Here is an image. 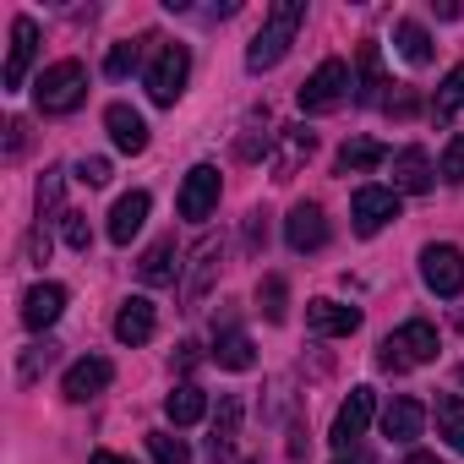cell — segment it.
Returning a JSON list of instances; mask_svg holds the SVG:
<instances>
[{
    "mask_svg": "<svg viewBox=\"0 0 464 464\" xmlns=\"http://www.w3.org/2000/svg\"><path fill=\"white\" fill-rule=\"evenodd\" d=\"M236 437H241V399L236 393H218V410H213V459H224L229 448H236Z\"/></svg>",
    "mask_w": 464,
    "mask_h": 464,
    "instance_id": "obj_21",
    "label": "cell"
},
{
    "mask_svg": "<svg viewBox=\"0 0 464 464\" xmlns=\"http://www.w3.org/2000/svg\"><path fill=\"white\" fill-rule=\"evenodd\" d=\"M61 312H66V290H61V285H34V290L23 295V323L39 328V334H44Z\"/></svg>",
    "mask_w": 464,
    "mask_h": 464,
    "instance_id": "obj_18",
    "label": "cell"
},
{
    "mask_svg": "<svg viewBox=\"0 0 464 464\" xmlns=\"http://www.w3.org/2000/svg\"><path fill=\"white\" fill-rule=\"evenodd\" d=\"M268 148H274V137H268V131H257V126H252V131L236 142V153H241V159H263Z\"/></svg>",
    "mask_w": 464,
    "mask_h": 464,
    "instance_id": "obj_38",
    "label": "cell"
},
{
    "mask_svg": "<svg viewBox=\"0 0 464 464\" xmlns=\"http://www.w3.org/2000/svg\"><path fill=\"white\" fill-rule=\"evenodd\" d=\"M218 263H224V241H202L197 252H191V268H186V285H180V301H186V312H197L202 306V295L213 290V279H218Z\"/></svg>",
    "mask_w": 464,
    "mask_h": 464,
    "instance_id": "obj_9",
    "label": "cell"
},
{
    "mask_svg": "<svg viewBox=\"0 0 464 464\" xmlns=\"http://www.w3.org/2000/svg\"><path fill=\"white\" fill-rule=\"evenodd\" d=\"M34 55H39V23H34V17H17V23H12V55H6V72H0L6 93H17V88L28 82Z\"/></svg>",
    "mask_w": 464,
    "mask_h": 464,
    "instance_id": "obj_11",
    "label": "cell"
},
{
    "mask_svg": "<svg viewBox=\"0 0 464 464\" xmlns=\"http://www.w3.org/2000/svg\"><path fill=\"white\" fill-rule=\"evenodd\" d=\"M142 44H153V39H142ZM142 44H131V39H126V44H115V50L104 55V72H110V77H126V72H137V61H142Z\"/></svg>",
    "mask_w": 464,
    "mask_h": 464,
    "instance_id": "obj_33",
    "label": "cell"
},
{
    "mask_svg": "<svg viewBox=\"0 0 464 464\" xmlns=\"http://www.w3.org/2000/svg\"><path fill=\"white\" fill-rule=\"evenodd\" d=\"M246 246H252V252H263V246H268V224H263V213H252V218H246Z\"/></svg>",
    "mask_w": 464,
    "mask_h": 464,
    "instance_id": "obj_42",
    "label": "cell"
},
{
    "mask_svg": "<svg viewBox=\"0 0 464 464\" xmlns=\"http://www.w3.org/2000/svg\"><path fill=\"white\" fill-rule=\"evenodd\" d=\"M77 180H82V186H104V180H110V159H82V164H77Z\"/></svg>",
    "mask_w": 464,
    "mask_h": 464,
    "instance_id": "obj_39",
    "label": "cell"
},
{
    "mask_svg": "<svg viewBox=\"0 0 464 464\" xmlns=\"http://www.w3.org/2000/svg\"><path fill=\"white\" fill-rule=\"evenodd\" d=\"M393 191H431V159L420 148L393 153Z\"/></svg>",
    "mask_w": 464,
    "mask_h": 464,
    "instance_id": "obj_20",
    "label": "cell"
},
{
    "mask_svg": "<svg viewBox=\"0 0 464 464\" xmlns=\"http://www.w3.org/2000/svg\"><path fill=\"white\" fill-rule=\"evenodd\" d=\"M175 208H180V218H191V224H202L213 208H218V169L213 164H197V169H186V180H180V197H175Z\"/></svg>",
    "mask_w": 464,
    "mask_h": 464,
    "instance_id": "obj_8",
    "label": "cell"
},
{
    "mask_svg": "<svg viewBox=\"0 0 464 464\" xmlns=\"http://www.w3.org/2000/svg\"><path fill=\"white\" fill-rule=\"evenodd\" d=\"M55 355H61V344H50V339H44V344H28V355H23L17 377H23V382H34L44 366H55Z\"/></svg>",
    "mask_w": 464,
    "mask_h": 464,
    "instance_id": "obj_34",
    "label": "cell"
},
{
    "mask_svg": "<svg viewBox=\"0 0 464 464\" xmlns=\"http://www.w3.org/2000/svg\"><path fill=\"white\" fill-rule=\"evenodd\" d=\"M55 208H61V169H44V180H39V224H44Z\"/></svg>",
    "mask_w": 464,
    "mask_h": 464,
    "instance_id": "obj_37",
    "label": "cell"
},
{
    "mask_svg": "<svg viewBox=\"0 0 464 464\" xmlns=\"http://www.w3.org/2000/svg\"><path fill=\"white\" fill-rule=\"evenodd\" d=\"M382 159H388L382 142H372V137H350V142L339 148V175H366V169H377Z\"/></svg>",
    "mask_w": 464,
    "mask_h": 464,
    "instance_id": "obj_25",
    "label": "cell"
},
{
    "mask_svg": "<svg viewBox=\"0 0 464 464\" xmlns=\"http://www.w3.org/2000/svg\"><path fill=\"white\" fill-rule=\"evenodd\" d=\"M350 218H355V236H377L388 218H399V191L393 186H361L350 197Z\"/></svg>",
    "mask_w": 464,
    "mask_h": 464,
    "instance_id": "obj_7",
    "label": "cell"
},
{
    "mask_svg": "<svg viewBox=\"0 0 464 464\" xmlns=\"http://www.w3.org/2000/svg\"><path fill=\"white\" fill-rule=\"evenodd\" d=\"M426 361H437V328L431 323H404V328H393L388 339H382V350H377V366L382 372H410V366H426Z\"/></svg>",
    "mask_w": 464,
    "mask_h": 464,
    "instance_id": "obj_3",
    "label": "cell"
},
{
    "mask_svg": "<svg viewBox=\"0 0 464 464\" xmlns=\"http://www.w3.org/2000/svg\"><path fill=\"white\" fill-rule=\"evenodd\" d=\"M148 453H153L159 464H191V448H186V437H175V431H148Z\"/></svg>",
    "mask_w": 464,
    "mask_h": 464,
    "instance_id": "obj_32",
    "label": "cell"
},
{
    "mask_svg": "<svg viewBox=\"0 0 464 464\" xmlns=\"http://www.w3.org/2000/svg\"><path fill=\"white\" fill-rule=\"evenodd\" d=\"M164 415H169L175 426H197V420L208 415V393H202L197 382H180L175 393H164Z\"/></svg>",
    "mask_w": 464,
    "mask_h": 464,
    "instance_id": "obj_23",
    "label": "cell"
},
{
    "mask_svg": "<svg viewBox=\"0 0 464 464\" xmlns=\"http://www.w3.org/2000/svg\"><path fill=\"white\" fill-rule=\"evenodd\" d=\"M213 361H218L224 372H246V366L257 361V350H252V339H246L241 328H224V334L213 339Z\"/></svg>",
    "mask_w": 464,
    "mask_h": 464,
    "instance_id": "obj_24",
    "label": "cell"
},
{
    "mask_svg": "<svg viewBox=\"0 0 464 464\" xmlns=\"http://www.w3.org/2000/svg\"><path fill=\"white\" fill-rule=\"evenodd\" d=\"M104 126H110V137H115L121 153H142V148H148V121H142L131 104H110V110H104Z\"/></svg>",
    "mask_w": 464,
    "mask_h": 464,
    "instance_id": "obj_17",
    "label": "cell"
},
{
    "mask_svg": "<svg viewBox=\"0 0 464 464\" xmlns=\"http://www.w3.org/2000/svg\"><path fill=\"white\" fill-rule=\"evenodd\" d=\"M257 306H263L268 323H285V317H290V285H285L279 274H268V279L257 285Z\"/></svg>",
    "mask_w": 464,
    "mask_h": 464,
    "instance_id": "obj_30",
    "label": "cell"
},
{
    "mask_svg": "<svg viewBox=\"0 0 464 464\" xmlns=\"http://www.w3.org/2000/svg\"><path fill=\"white\" fill-rule=\"evenodd\" d=\"M28 148V121H6V159H23Z\"/></svg>",
    "mask_w": 464,
    "mask_h": 464,
    "instance_id": "obj_40",
    "label": "cell"
},
{
    "mask_svg": "<svg viewBox=\"0 0 464 464\" xmlns=\"http://www.w3.org/2000/svg\"><path fill=\"white\" fill-rule=\"evenodd\" d=\"M393 44H399V55H404L410 66H426V61H431V34H426L420 23H410V17L393 28Z\"/></svg>",
    "mask_w": 464,
    "mask_h": 464,
    "instance_id": "obj_28",
    "label": "cell"
},
{
    "mask_svg": "<svg viewBox=\"0 0 464 464\" xmlns=\"http://www.w3.org/2000/svg\"><path fill=\"white\" fill-rule=\"evenodd\" d=\"M437 431L448 437V448H453V453H464V399H459V393L437 399Z\"/></svg>",
    "mask_w": 464,
    "mask_h": 464,
    "instance_id": "obj_29",
    "label": "cell"
},
{
    "mask_svg": "<svg viewBox=\"0 0 464 464\" xmlns=\"http://www.w3.org/2000/svg\"><path fill=\"white\" fill-rule=\"evenodd\" d=\"M453 110H464V61L442 77V88H437V104H431V115L437 121H453Z\"/></svg>",
    "mask_w": 464,
    "mask_h": 464,
    "instance_id": "obj_31",
    "label": "cell"
},
{
    "mask_svg": "<svg viewBox=\"0 0 464 464\" xmlns=\"http://www.w3.org/2000/svg\"><path fill=\"white\" fill-rule=\"evenodd\" d=\"M148 208H153L148 191H126V197L110 208V241H115V246H131V236L148 224Z\"/></svg>",
    "mask_w": 464,
    "mask_h": 464,
    "instance_id": "obj_16",
    "label": "cell"
},
{
    "mask_svg": "<svg viewBox=\"0 0 464 464\" xmlns=\"http://www.w3.org/2000/svg\"><path fill=\"white\" fill-rule=\"evenodd\" d=\"M61 236L72 252H88L93 246V229H88V213H61Z\"/></svg>",
    "mask_w": 464,
    "mask_h": 464,
    "instance_id": "obj_35",
    "label": "cell"
},
{
    "mask_svg": "<svg viewBox=\"0 0 464 464\" xmlns=\"http://www.w3.org/2000/svg\"><path fill=\"white\" fill-rule=\"evenodd\" d=\"M110 377H115V366L104 361V355H82L72 372H66V382H61V393L72 399V404H82V399H93V393H104L110 388Z\"/></svg>",
    "mask_w": 464,
    "mask_h": 464,
    "instance_id": "obj_14",
    "label": "cell"
},
{
    "mask_svg": "<svg viewBox=\"0 0 464 464\" xmlns=\"http://www.w3.org/2000/svg\"><path fill=\"white\" fill-rule=\"evenodd\" d=\"M372 410H377V393H372V388H350V399L339 404V415H334V431H328L339 453H350V448L361 442V431H366Z\"/></svg>",
    "mask_w": 464,
    "mask_h": 464,
    "instance_id": "obj_10",
    "label": "cell"
},
{
    "mask_svg": "<svg viewBox=\"0 0 464 464\" xmlns=\"http://www.w3.org/2000/svg\"><path fill=\"white\" fill-rule=\"evenodd\" d=\"M301 23H306V0H279V6L268 12V23H263V34H257L252 50H246V66H252V72L279 66V61L290 55V44H295Z\"/></svg>",
    "mask_w": 464,
    "mask_h": 464,
    "instance_id": "obj_1",
    "label": "cell"
},
{
    "mask_svg": "<svg viewBox=\"0 0 464 464\" xmlns=\"http://www.w3.org/2000/svg\"><path fill=\"white\" fill-rule=\"evenodd\" d=\"M175 257H180V252H175V236H164V241H153V246H148V257L137 263V274H142V285H153V290H159V285H175V268H180Z\"/></svg>",
    "mask_w": 464,
    "mask_h": 464,
    "instance_id": "obj_22",
    "label": "cell"
},
{
    "mask_svg": "<svg viewBox=\"0 0 464 464\" xmlns=\"http://www.w3.org/2000/svg\"><path fill=\"white\" fill-rule=\"evenodd\" d=\"M175 366L191 372V366H197V344H180V350H175Z\"/></svg>",
    "mask_w": 464,
    "mask_h": 464,
    "instance_id": "obj_43",
    "label": "cell"
},
{
    "mask_svg": "<svg viewBox=\"0 0 464 464\" xmlns=\"http://www.w3.org/2000/svg\"><path fill=\"white\" fill-rule=\"evenodd\" d=\"M361 88H355V99L361 104H377L382 99V88H388V77H382V55H377V44H361Z\"/></svg>",
    "mask_w": 464,
    "mask_h": 464,
    "instance_id": "obj_26",
    "label": "cell"
},
{
    "mask_svg": "<svg viewBox=\"0 0 464 464\" xmlns=\"http://www.w3.org/2000/svg\"><path fill=\"white\" fill-rule=\"evenodd\" d=\"M459 382H464V366H459Z\"/></svg>",
    "mask_w": 464,
    "mask_h": 464,
    "instance_id": "obj_47",
    "label": "cell"
},
{
    "mask_svg": "<svg viewBox=\"0 0 464 464\" xmlns=\"http://www.w3.org/2000/svg\"><path fill=\"white\" fill-rule=\"evenodd\" d=\"M186 77H191V50H186V44H164V39H159L153 61H148V99H153L159 110H169V104L186 93Z\"/></svg>",
    "mask_w": 464,
    "mask_h": 464,
    "instance_id": "obj_4",
    "label": "cell"
},
{
    "mask_svg": "<svg viewBox=\"0 0 464 464\" xmlns=\"http://www.w3.org/2000/svg\"><path fill=\"white\" fill-rule=\"evenodd\" d=\"M285 241H290L295 252H323V246H328V218H323L317 202H295V208H290V218H285Z\"/></svg>",
    "mask_w": 464,
    "mask_h": 464,
    "instance_id": "obj_12",
    "label": "cell"
},
{
    "mask_svg": "<svg viewBox=\"0 0 464 464\" xmlns=\"http://www.w3.org/2000/svg\"><path fill=\"white\" fill-rule=\"evenodd\" d=\"M153 328H159V317H153V301L148 295H131V301H121V312H115V339L121 344H148L153 339Z\"/></svg>",
    "mask_w": 464,
    "mask_h": 464,
    "instance_id": "obj_15",
    "label": "cell"
},
{
    "mask_svg": "<svg viewBox=\"0 0 464 464\" xmlns=\"http://www.w3.org/2000/svg\"><path fill=\"white\" fill-rule=\"evenodd\" d=\"M437 169H442V180H448V186H459V180H464V131H453V137H448V148H442V164H437Z\"/></svg>",
    "mask_w": 464,
    "mask_h": 464,
    "instance_id": "obj_36",
    "label": "cell"
},
{
    "mask_svg": "<svg viewBox=\"0 0 464 464\" xmlns=\"http://www.w3.org/2000/svg\"><path fill=\"white\" fill-rule=\"evenodd\" d=\"M34 99H39L44 115H72V110L88 99V72H82V61H55V66H44L39 82H34Z\"/></svg>",
    "mask_w": 464,
    "mask_h": 464,
    "instance_id": "obj_2",
    "label": "cell"
},
{
    "mask_svg": "<svg viewBox=\"0 0 464 464\" xmlns=\"http://www.w3.org/2000/svg\"><path fill=\"white\" fill-rule=\"evenodd\" d=\"M306 328L317 339H350L361 328V306H339V301H312L306 306Z\"/></svg>",
    "mask_w": 464,
    "mask_h": 464,
    "instance_id": "obj_13",
    "label": "cell"
},
{
    "mask_svg": "<svg viewBox=\"0 0 464 464\" xmlns=\"http://www.w3.org/2000/svg\"><path fill=\"white\" fill-rule=\"evenodd\" d=\"M404 464H442V459H437V453H410Z\"/></svg>",
    "mask_w": 464,
    "mask_h": 464,
    "instance_id": "obj_45",
    "label": "cell"
},
{
    "mask_svg": "<svg viewBox=\"0 0 464 464\" xmlns=\"http://www.w3.org/2000/svg\"><path fill=\"white\" fill-rule=\"evenodd\" d=\"M420 426H426V410H420V399H393L388 410H382V437H393V442H415L420 437Z\"/></svg>",
    "mask_w": 464,
    "mask_h": 464,
    "instance_id": "obj_19",
    "label": "cell"
},
{
    "mask_svg": "<svg viewBox=\"0 0 464 464\" xmlns=\"http://www.w3.org/2000/svg\"><path fill=\"white\" fill-rule=\"evenodd\" d=\"M44 257H50V229L34 224V236H28V263H44Z\"/></svg>",
    "mask_w": 464,
    "mask_h": 464,
    "instance_id": "obj_41",
    "label": "cell"
},
{
    "mask_svg": "<svg viewBox=\"0 0 464 464\" xmlns=\"http://www.w3.org/2000/svg\"><path fill=\"white\" fill-rule=\"evenodd\" d=\"M339 464H372V453H344Z\"/></svg>",
    "mask_w": 464,
    "mask_h": 464,
    "instance_id": "obj_46",
    "label": "cell"
},
{
    "mask_svg": "<svg viewBox=\"0 0 464 464\" xmlns=\"http://www.w3.org/2000/svg\"><path fill=\"white\" fill-rule=\"evenodd\" d=\"M312 148H317V137H312L306 126H285V159L274 164V180H290V175H295V164H301V159H312Z\"/></svg>",
    "mask_w": 464,
    "mask_h": 464,
    "instance_id": "obj_27",
    "label": "cell"
},
{
    "mask_svg": "<svg viewBox=\"0 0 464 464\" xmlns=\"http://www.w3.org/2000/svg\"><path fill=\"white\" fill-rule=\"evenodd\" d=\"M350 66L344 61H323L306 82H301V110L306 115H328V110H339L344 99H350Z\"/></svg>",
    "mask_w": 464,
    "mask_h": 464,
    "instance_id": "obj_5",
    "label": "cell"
},
{
    "mask_svg": "<svg viewBox=\"0 0 464 464\" xmlns=\"http://www.w3.org/2000/svg\"><path fill=\"white\" fill-rule=\"evenodd\" d=\"M93 464H131V459H121V453H110V448H99V453H93Z\"/></svg>",
    "mask_w": 464,
    "mask_h": 464,
    "instance_id": "obj_44",
    "label": "cell"
},
{
    "mask_svg": "<svg viewBox=\"0 0 464 464\" xmlns=\"http://www.w3.org/2000/svg\"><path fill=\"white\" fill-rule=\"evenodd\" d=\"M420 279L431 295H464V252L459 246H426L420 252Z\"/></svg>",
    "mask_w": 464,
    "mask_h": 464,
    "instance_id": "obj_6",
    "label": "cell"
}]
</instances>
